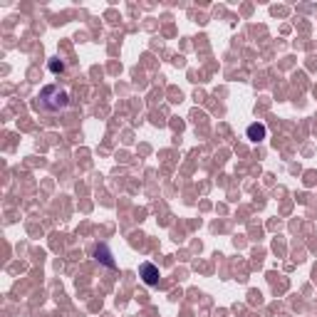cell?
Segmentation results:
<instances>
[{"instance_id":"obj_1","label":"cell","mask_w":317,"mask_h":317,"mask_svg":"<svg viewBox=\"0 0 317 317\" xmlns=\"http://www.w3.org/2000/svg\"><path fill=\"white\" fill-rule=\"evenodd\" d=\"M139 275H141V280L146 282L149 287H154V285L158 282V268H156V265H151V263H141Z\"/></svg>"},{"instance_id":"obj_2","label":"cell","mask_w":317,"mask_h":317,"mask_svg":"<svg viewBox=\"0 0 317 317\" xmlns=\"http://www.w3.org/2000/svg\"><path fill=\"white\" fill-rule=\"evenodd\" d=\"M248 139L250 141H263L265 139V134H268V131H265V126L263 124H250V126H248Z\"/></svg>"},{"instance_id":"obj_3","label":"cell","mask_w":317,"mask_h":317,"mask_svg":"<svg viewBox=\"0 0 317 317\" xmlns=\"http://www.w3.org/2000/svg\"><path fill=\"white\" fill-rule=\"evenodd\" d=\"M97 258H99L102 263H107V265H114L112 260H109V253H107V248H97Z\"/></svg>"},{"instance_id":"obj_4","label":"cell","mask_w":317,"mask_h":317,"mask_svg":"<svg viewBox=\"0 0 317 317\" xmlns=\"http://www.w3.org/2000/svg\"><path fill=\"white\" fill-rule=\"evenodd\" d=\"M50 70H52V72H62V62H57V60L50 62Z\"/></svg>"}]
</instances>
